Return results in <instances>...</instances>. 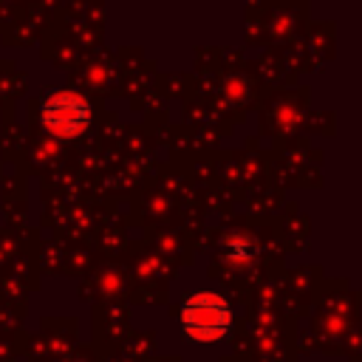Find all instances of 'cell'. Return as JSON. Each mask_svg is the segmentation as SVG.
<instances>
[{"label":"cell","instance_id":"6da1fadb","mask_svg":"<svg viewBox=\"0 0 362 362\" xmlns=\"http://www.w3.org/2000/svg\"><path fill=\"white\" fill-rule=\"evenodd\" d=\"M232 325V308L215 291H195L181 305V328L195 342L221 339Z\"/></svg>","mask_w":362,"mask_h":362},{"label":"cell","instance_id":"7a4b0ae2","mask_svg":"<svg viewBox=\"0 0 362 362\" xmlns=\"http://www.w3.org/2000/svg\"><path fill=\"white\" fill-rule=\"evenodd\" d=\"M42 122L59 139H71L88 124V105L76 93H57L45 102Z\"/></svg>","mask_w":362,"mask_h":362},{"label":"cell","instance_id":"3957f363","mask_svg":"<svg viewBox=\"0 0 362 362\" xmlns=\"http://www.w3.org/2000/svg\"><path fill=\"white\" fill-rule=\"evenodd\" d=\"M255 255H257L255 243L249 238H243V235H229L223 240V260L232 263V266H252Z\"/></svg>","mask_w":362,"mask_h":362}]
</instances>
